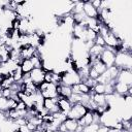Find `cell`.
Segmentation results:
<instances>
[{"instance_id": "obj_1", "label": "cell", "mask_w": 132, "mask_h": 132, "mask_svg": "<svg viewBox=\"0 0 132 132\" xmlns=\"http://www.w3.org/2000/svg\"><path fill=\"white\" fill-rule=\"evenodd\" d=\"M114 66L119 69H130L132 68V55L131 52L120 51L116 53Z\"/></svg>"}, {"instance_id": "obj_2", "label": "cell", "mask_w": 132, "mask_h": 132, "mask_svg": "<svg viewBox=\"0 0 132 132\" xmlns=\"http://www.w3.org/2000/svg\"><path fill=\"white\" fill-rule=\"evenodd\" d=\"M119 71H120V69L118 67H116L114 65L111 67H108L102 74H100L98 76V78L96 79V82H100V84H104V85H107V84L114 85V82L117 81Z\"/></svg>"}, {"instance_id": "obj_3", "label": "cell", "mask_w": 132, "mask_h": 132, "mask_svg": "<svg viewBox=\"0 0 132 132\" xmlns=\"http://www.w3.org/2000/svg\"><path fill=\"white\" fill-rule=\"evenodd\" d=\"M81 81V78L77 71L73 69H69L63 73H61V85H65L68 87H72Z\"/></svg>"}, {"instance_id": "obj_4", "label": "cell", "mask_w": 132, "mask_h": 132, "mask_svg": "<svg viewBox=\"0 0 132 132\" xmlns=\"http://www.w3.org/2000/svg\"><path fill=\"white\" fill-rule=\"evenodd\" d=\"M38 92L42 95V97L45 98H58V92H57V85L53 82L43 81L38 86Z\"/></svg>"}, {"instance_id": "obj_5", "label": "cell", "mask_w": 132, "mask_h": 132, "mask_svg": "<svg viewBox=\"0 0 132 132\" xmlns=\"http://www.w3.org/2000/svg\"><path fill=\"white\" fill-rule=\"evenodd\" d=\"M88 110H89V109L87 108L86 105H84V104H81V103H74V104H72L70 110L68 111L67 118L78 121Z\"/></svg>"}, {"instance_id": "obj_6", "label": "cell", "mask_w": 132, "mask_h": 132, "mask_svg": "<svg viewBox=\"0 0 132 132\" xmlns=\"http://www.w3.org/2000/svg\"><path fill=\"white\" fill-rule=\"evenodd\" d=\"M114 58H116V52L107 46H104V50L100 56V60L104 63V65L108 68L114 65Z\"/></svg>"}, {"instance_id": "obj_7", "label": "cell", "mask_w": 132, "mask_h": 132, "mask_svg": "<svg viewBox=\"0 0 132 132\" xmlns=\"http://www.w3.org/2000/svg\"><path fill=\"white\" fill-rule=\"evenodd\" d=\"M78 127V122L73 119L66 118L58 127L60 132H76Z\"/></svg>"}, {"instance_id": "obj_8", "label": "cell", "mask_w": 132, "mask_h": 132, "mask_svg": "<svg viewBox=\"0 0 132 132\" xmlns=\"http://www.w3.org/2000/svg\"><path fill=\"white\" fill-rule=\"evenodd\" d=\"M44 75H45V71L42 68H34L29 73L31 81L33 84H35L37 87L44 81Z\"/></svg>"}, {"instance_id": "obj_9", "label": "cell", "mask_w": 132, "mask_h": 132, "mask_svg": "<svg viewBox=\"0 0 132 132\" xmlns=\"http://www.w3.org/2000/svg\"><path fill=\"white\" fill-rule=\"evenodd\" d=\"M117 81L132 87V71L130 69H120L117 77Z\"/></svg>"}, {"instance_id": "obj_10", "label": "cell", "mask_w": 132, "mask_h": 132, "mask_svg": "<svg viewBox=\"0 0 132 132\" xmlns=\"http://www.w3.org/2000/svg\"><path fill=\"white\" fill-rule=\"evenodd\" d=\"M82 11L85 13V15L87 18H90V19H98L99 16V11L98 9H96L91 1H84V8H82Z\"/></svg>"}, {"instance_id": "obj_11", "label": "cell", "mask_w": 132, "mask_h": 132, "mask_svg": "<svg viewBox=\"0 0 132 132\" xmlns=\"http://www.w3.org/2000/svg\"><path fill=\"white\" fill-rule=\"evenodd\" d=\"M36 53H37V48L30 45V44H27V45L20 47V56H21L22 60L31 59L33 56H35Z\"/></svg>"}, {"instance_id": "obj_12", "label": "cell", "mask_w": 132, "mask_h": 132, "mask_svg": "<svg viewBox=\"0 0 132 132\" xmlns=\"http://www.w3.org/2000/svg\"><path fill=\"white\" fill-rule=\"evenodd\" d=\"M20 91L23 92L25 95L31 96L33 94H35L36 92H38V87L33 84L32 81H28V82H21V87H20Z\"/></svg>"}, {"instance_id": "obj_13", "label": "cell", "mask_w": 132, "mask_h": 132, "mask_svg": "<svg viewBox=\"0 0 132 132\" xmlns=\"http://www.w3.org/2000/svg\"><path fill=\"white\" fill-rule=\"evenodd\" d=\"M57 103H58L59 110L67 116L68 111L70 110V108H71V106H72V103L70 102V100H69L68 98L59 96V97L57 98Z\"/></svg>"}, {"instance_id": "obj_14", "label": "cell", "mask_w": 132, "mask_h": 132, "mask_svg": "<svg viewBox=\"0 0 132 132\" xmlns=\"http://www.w3.org/2000/svg\"><path fill=\"white\" fill-rule=\"evenodd\" d=\"M71 91L73 94H79V95H87V94H92V89L88 87L85 82L80 81L74 86L71 87Z\"/></svg>"}, {"instance_id": "obj_15", "label": "cell", "mask_w": 132, "mask_h": 132, "mask_svg": "<svg viewBox=\"0 0 132 132\" xmlns=\"http://www.w3.org/2000/svg\"><path fill=\"white\" fill-rule=\"evenodd\" d=\"M43 107L50 113L60 111L59 107H58V103H57V98H45L43 100Z\"/></svg>"}, {"instance_id": "obj_16", "label": "cell", "mask_w": 132, "mask_h": 132, "mask_svg": "<svg viewBox=\"0 0 132 132\" xmlns=\"http://www.w3.org/2000/svg\"><path fill=\"white\" fill-rule=\"evenodd\" d=\"M132 87H129L123 82H119V81H116L114 85H113V93L117 94L118 96H125V95H129V90L131 89Z\"/></svg>"}, {"instance_id": "obj_17", "label": "cell", "mask_w": 132, "mask_h": 132, "mask_svg": "<svg viewBox=\"0 0 132 132\" xmlns=\"http://www.w3.org/2000/svg\"><path fill=\"white\" fill-rule=\"evenodd\" d=\"M91 100L96 105V107H98V106H109L107 104L106 96L104 94H95V93H92L91 94Z\"/></svg>"}, {"instance_id": "obj_18", "label": "cell", "mask_w": 132, "mask_h": 132, "mask_svg": "<svg viewBox=\"0 0 132 132\" xmlns=\"http://www.w3.org/2000/svg\"><path fill=\"white\" fill-rule=\"evenodd\" d=\"M77 122H78V125L81 126V127H85V126L91 125L92 123H95V121H94V112L92 110H88Z\"/></svg>"}, {"instance_id": "obj_19", "label": "cell", "mask_w": 132, "mask_h": 132, "mask_svg": "<svg viewBox=\"0 0 132 132\" xmlns=\"http://www.w3.org/2000/svg\"><path fill=\"white\" fill-rule=\"evenodd\" d=\"M20 67H21V70L23 71L24 74H28L30 73L35 67H34V64L32 62L31 59H26V60H22L21 64H20Z\"/></svg>"}, {"instance_id": "obj_20", "label": "cell", "mask_w": 132, "mask_h": 132, "mask_svg": "<svg viewBox=\"0 0 132 132\" xmlns=\"http://www.w3.org/2000/svg\"><path fill=\"white\" fill-rule=\"evenodd\" d=\"M91 67L94 68V69L98 72L99 75L102 74V73L107 69V67H106V66L104 65V63L100 60V58H99V59H94V60H92V61H91Z\"/></svg>"}, {"instance_id": "obj_21", "label": "cell", "mask_w": 132, "mask_h": 132, "mask_svg": "<svg viewBox=\"0 0 132 132\" xmlns=\"http://www.w3.org/2000/svg\"><path fill=\"white\" fill-rule=\"evenodd\" d=\"M57 92H58L59 96L65 97V98H69L72 94L71 87H68V86H65V85H58L57 86Z\"/></svg>"}, {"instance_id": "obj_22", "label": "cell", "mask_w": 132, "mask_h": 132, "mask_svg": "<svg viewBox=\"0 0 132 132\" xmlns=\"http://www.w3.org/2000/svg\"><path fill=\"white\" fill-rule=\"evenodd\" d=\"M10 75H11V77L13 78L14 82H22V80H23V76H24V73H23V71L21 70V67H20V66H18V67H16V69H15L14 71H12V73H11Z\"/></svg>"}, {"instance_id": "obj_23", "label": "cell", "mask_w": 132, "mask_h": 132, "mask_svg": "<svg viewBox=\"0 0 132 132\" xmlns=\"http://www.w3.org/2000/svg\"><path fill=\"white\" fill-rule=\"evenodd\" d=\"M105 91H106V85L100 84V82H96L92 88V93H95V94H104L105 95Z\"/></svg>"}, {"instance_id": "obj_24", "label": "cell", "mask_w": 132, "mask_h": 132, "mask_svg": "<svg viewBox=\"0 0 132 132\" xmlns=\"http://www.w3.org/2000/svg\"><path fill=\"white\" fill-rule=\"evenodd\" d=\"M8 99L4 97H0V112L5 114L8 111Z\"/></svg>"}, {"instance_id": "obj_25", "label": "cell", "mask_w": 132, "mask_h": 132, "mask_svg": "<svg viewBox=\"0 0 132 132\" xmlns=\"http://www.w3.org/2000/svg\"><path fill=\"white\" fill-rule=\"evenodd\" d=\"M13 82H14V80H13V78H12L11 75H10V76H6V77L0 82V86H1L2 89H6V88H10Z\"/></svg>"}, {"instance_id": "obj_26", "label": "cell", "mask_w": 132, "mask_h": 132, "mask_svg": "<svg viewBox=\"0 0 132 132\" xmlns=\"http://www.w3.org/2000/svg\"><path fill=\"white\" fill-rule=\"evenodd\" d=\"M99 125H100L99 123H92L91 125H88V126L82 127L81 132H97Z\"/></svg>"}, {"instance_id": "obj_27", "label": "cell", "mask_w": 132, "mask_h": 132, "mask_svg": "<svg viewBox=\"0 0 132 132\" xmlns=\"http://www.w3.org/2000/svg\"><path fill=\"white\" fill-rule=\"evenodd\" d=\"M94 44H97V45H100V46H105V42H104V38L103 36L101 35H97L95 40H94Z\"/></svg>"}, {"instance_id": "obj_28", "label": "cell", "mask_w": 132, "mask_h": 132, "mask_svg": "<svg viewBox=\"0 0 132 132\" xmlns=\"http://www.w3.org/2000/svg\"><path fill=\"white\" fill-rule=\"evenodd\" d=\"M98 76H99L98 72H97L94 68L90 67V70H89V77H90L91 79H93V80H96V79L98 78Z\"/></svg>"}, {"instance_id": "obj_29", "label": "cell", "mask_w": 132, "mask_h": 132, "mask_svg": "<svg viewBox=\"0 0 132 132\" xmlns=\"http://www.w3.org/2000/svg\"><path fill=\"white\" fill-rule=\"evenodd\" d=\"M15 109L16 110H27L28 109V107H27V105L23 102V101H19L18 102V104H16V107H15Z\"/></svg>"}, {"instance_id": "obj_30", "label": "cell", "mask_w": 132, "mask_h": 132, "mask_svg": "<svg viewBox=\"0 0 132 132\" xmlns=\"http://www.w3.org/2000/svg\"><path fill=\"white\" fill-rule=\"evenodd\" d=\"M101 0H94V1H91V3H92V5L96 8V9H100V7H101Z\"/></svg>"}, {"instance_id": "obj_31", "label": "cell", "mask_w": 132, "mask_h": 132, "mask_svg": "<svg viewBox=\"0 0 132 132\" xmlns=\"http://www.w3.org/2000/svg\"><path fill=\"white\" fill-rule=\"evenodd\" d=\"M26 126L28 127V129H29L31 132H33L34 130H36V129H37V126H36L35 124H33V123H31V122H28V121H27Z\"/></svg>"}, {"instance_id": "obj_32", "label": "cell", "mask_w": 132, "mask_h": 132, "mask_svg": "<svg viewBox=\"0 0 132 132\" xmlns=\"http://www.w3.org/2000/svg\"><path fill=\"white\" fill-rule=\"evenodd\" d=\"M108 130H109V127H107L105 125H99L97 132H108Z\"/></svg>"}, {"instance_id": "obj_33", "label": "cell", "mask_w": 132, "mask_h": 132, "mask_svg": "<svg viewBox=\"0 0 132 132\" xmlns=\"http://www.w3.org/2000/svg\"><path fill=\"white\" fill-rule=\"evenodd\" d=\"M33 132H43V131H41L40 129H36V130H34Z\"/></svg>"}, {"instance_id": "obj_34", "label": "cell", "mask_w": 132, "mask_h": 132, "mask_svg": "<svg viewBox=\"0 0 132 132\" xmlns=\"http://www.w3.org/2000/svg\"><path fill=\"white\" fill-rule=\"evenodd\" d=\"M1 45H2V42H1V40H0V46H1Z\"/></svg>"}]
</instances>
